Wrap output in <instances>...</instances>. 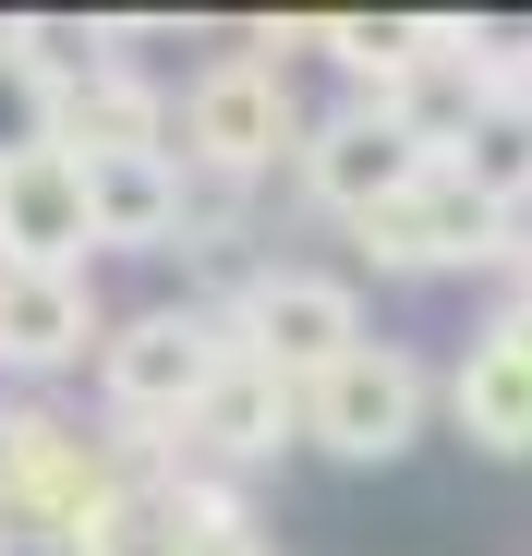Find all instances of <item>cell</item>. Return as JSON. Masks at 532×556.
Returning a JSON list of instances; mask_svg holds the SVG:
<instances>
[{
    "instance_id": "6da1fadb",
    "label": "cell",
    "mask_w": 532,
    "mask_h": 556,
    "mask_svg": "<svg viewBox=\"0 0 532 556\" xmlns=\"http://www.w3.org/2000/svg\"><path fill=\"white\" fill-rule=\"evenodd\" d=\"M303 134H315L303 61L230 37V49H206V61L182 73V122H169V146H182V169L206 181V194H254V181L303 169Z\"/></svg>"
},
{
    "instance_id": "7a4b0ae2",
    "label": "cell",
    "mask_w": 532,
    "mask_h": 556,
    "mask_svg": "<svg viewBox=\"0 0 532 556\" xmlns=\"http://www.w3.org/2000/svg\"><path fill=\"white\" fill-rule=\"evenodd\" d=\"M218 376H230V327H218L206 303H182V291L122 303V315H110V351H98V424H110L122 447L169 459Z\"/></svg>"
},
{
    "instance_id": "3957f363",
    "label": "cell",
    "mask_w": 532,
    "mask_h": 556,
    "mask_svg": "<svg viewBox=\"0 0 532 556\" xmlns=\"http://www.w3.org/2000/svg\"><path fill=\"white\" fill-rule=\"evenodd\" d=\"M145 472V447H122L110 424H61L49 400L13 412V459H0V520H13L25 556H85L98 532Z\"/></svg>"
},
{
    "instance_id": "277c9868",
    "label": "cell",
    "mask_w": 532,
    "mask_h": 556,
    "mask_svg": "<svg viewBox=\"0 0 532 556\" xmlns=\"http://www.w3.org/2000/svg\"><path fill=\"white\" fill-rule=\"evenodd\" d=\"M448 412V388H435V363L411 339H364L351 363H327V376L303 388V447L339 459V472H388V459L423 447V424Z\"/></svg>"
},
{
    "instance_id": "5b68a950",
    "label": "cell",
    "mask_w": 532,
    "mask_h": 556,
    "mask_svg": "<svg viewBox=\"0 0 532 556\" xmlns=\"http://www.w3.org/2000/svg\"><path fill=\"white\" fill-rule=\"evenodd\" d=\"M291 181H303V206H315V218L364 230L376 206H400V194H423V181H435V134H423L400 98H339V110H315Z\"/></svg>"
},
{
    "instance_id": "8992f818",
    "label": "cell",
    "mask_w": 532,
    "mask_h": 556,
    "mask_svg": "<svg viewBox=\"0 0 532 556\" xmlns=\"http://www.w3.org/2000/svg\"><path fill=\"white\" fill-rule=\"evenodd\" d=\"M364 339H376L364 278H351V266H303V254H279V266L242 291V315H230V351L266 363L279 388H315L327 363H351Z\"/></svg>"
},
{
    "instance_id": "52a82bcc",
    "label": "cell",
    "mask_w": 532,
    "mask_h": 556,
    "mask_svg": "<svg viewBox=\"0 0 532 556\" xmlns=\"http://www.w3.org/2000/svg\"><path fill=\"white\" fill-rule=\"evenodd\" d=\"M508 242H520V218H496L448 157H435L423 194H400V206H376L364 230H351V254H364L376 278H496Z\"/></svg>"
},
{
    "instance_id": "ba28073f",
    "label": "cell",
    "mask_w": 532,
    "mask_h": 556,
    "mask_svg": "<svg viewBox=\"0 0 532 556\" xmlns=\"http://www.w3.org/2000/svg\"><path fill=\"white\" fill-rule=\"evenodd\" d=\"M110 351V303L98 266H0V388L37 400L61 376H98Z\"/></svg>"
},
{
    "instance_id": "9c48e42d",
    "label": "cell",
    "mask_w": 532,
    "mask_h": 556,
    "mask_svg": "<svg viewBox=\"0 0 532 556\" xmlns=\"http://www.w3.org/2000/svg\"><path fill=\"white\" fill-rule=\"evenodd\" d=\"M448 424L472 459H532V303H484L448 363Z\"/></svg>"
},
{
    "instance_id": "30bf717a",
    "label": "cell",
    "mask_w": 532,
    "mask_h": 556,
    "mask_svg": "<svg viewBox=\"0 0 532 556\" xmlns=\"http://www.w3.org/2000/svg\"><path fill=\"white\" fill-rule=\"evenodd\" d=\"M73 157H85V146H73ZM85 218H98V254H134V266L182 254V230H194V169H182V146H98V157H85Z\"/></svg>"
},
{
    "instance_id": "8fae6325",
    "label": "cell",
    "mask_w": 532,
    "mask_h": 556,
    "mask_svg": "<svg viewBox=\"0 0 532 556\" xmlns=\"http://www.w3.org/2000/svg\"><path fill=\"white\" fill-rule=\"evenodd\" d=\"M279 447H303V388H279L266 363L230 351V376L206 388V412L182 424V447H169V472H206V484H254Z\"/></svg>"
},
{
    "instance_id": "7c38bea8",
    "label": "cell",
    "mask_w": 532,
    "mask_h": 556,
    "mask_svg": "<svg viewBox=\"0 0 532 556\" xmlns=\"http://www.w3.org/2000/svg\"><path fill=\"white\" fill-rule=\"evenodd\" d=\"M0 266H98V218H85V157L37 146L0 169Z\"/></svg>"
},
{
    "instance_id": "4fadbf2b",
    "label": "cell",
    "mask_w": 532,
    "mask_h": 556,
    "mask_svg": "<svg viewBox=\"0 0 532 556\" xmlns=\"http://www.w3.org/2000/svg\"><path fill=\"white\" fill-rule=\"evenodd\" d=\"M169 556H279V532L254 520V496H242V484L182 472V544H169Z\"/></svg>"
},
{
    "instance_id": "5bb4252c",
    "label": "cell",
    "mask_w": 532,
    "mask_h": 556,
    "mask_svg": "<svg viewBox=\"0 0 532 556\" xmlns=\"http://www.w3.org/2000/svg\"><path fill=\"white\" fill-rule=\"evenodd\" d=\"M37 146H61V85L13 49V25H0V169L37 157Z\"/></svg>"
},
{
    "instance_id": "9a60e30c",
    "label": "cell",
    "mask_w": 532,
    "mask_h": 556,
    "mask_svg": "<svg viewBox=\"0 0 532 556\" xmlns=\"http://www.w3.org/2000/svg\"><path fill=\"white\" fill-rule=\"evenodd\" d=\"M13 412H25V400H13V388H0V459H13Z\"/></svg>"
}]
</instances>
